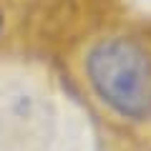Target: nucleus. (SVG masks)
<instances>
[{
  "label": "nucleus",
  "mask_w": 151,
  "mask_h": 151,
  "mask_svg": "<svg viewBox=\"0 0 151 151\" xmlns=\"http://www.w3.org/2000/svg\"><path fill=\"white\" fill-rule=\"evenodd\" d=\"M0 28H3V13H0Z\"/></svg>",
  "instance_id": "obj_2"
},
{
  "label": "nucleus",
  "mask_w": 151,
  "mask_h": 151,
  "mask_svg": "<svg viewBox=\"0 0 151 151\" xmlns=\"http://www.w3.org/2000/svg\"><path fill=\"white\" fill-rule=\"evenodd\" d=\"M91 86L126 119L151 116V58L131 38L101 40L86 58Z\"/></svg>",
  "instance_id": "obj_1"
}]
</instances>
